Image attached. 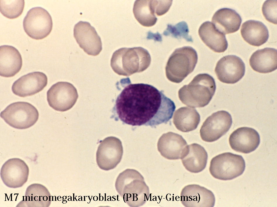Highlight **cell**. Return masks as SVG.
<instances>
[{
  "label": "cell",
  "mask_w": 277,
  "mask_h": 207,
  "mask_svg": "<svg viewBox=\"0 0 277 207\" xmlns=\"http://www.w3.org/2000/svg\"><path fill=\"white\" fill-rule=\"evenodd\" d=\"M123 153L121 140L114 137H107L101 141L96 153V162L101 169L109 170L119 163Z\"/></svg>",
  "instance_id": "30bf717a"
},
{
  "label": "cell",
  "mask_w": 277,
  "mask_h": 207,
  "mask_svg": "<svg viewBox=\"0 0 277 207\" xmlns=\"http://www.w3.org/2000/svg\"><path fill=\"white\" fill-rule=\"evenodd\" d=\"M244 40L249 44L259 46L265 43L269 37L267 27L262 22L250 20L243 23L240 30Z\"/></svg>",
  "instance_id": "603a6c76"
},
{
  "label": "cell",
  "mask_w": 277,
  "mask_h": 207,
  "mask_svg": "<svg viewBox=\"0 0 277 207\" xmlns=\"http://www.w3.org/2000/svg\"><path fill=\"white\" fill-rule=\"evenodd\" d=\"M245 168V162L242 156L226 152L219 154L211 159L209 171L214 178L227 180L241 175Z\"/></svg>",
  "instance_id": "8992f818"
},
{
  "label": "cell",
  "mask_w": 277,
  "mask_h": 207,
  "mask_svg": "<svg viewBox=\"0 0 277 207\" xmlns=\"http://www.w3.org/2000/svg\"><path fill=\"white\" fill-rule=\"evenodd\" d=\"M115 187L118 193L130 207H140L148 200L149 187L142 175L135 170L128 169L120 173Z\"/></svg>",
  "instance_id": "7a4b0ae2"
},
{
  "label": "cell",
  "mask_w": 277,
  "mask_h": 207,
  "mask_svg": "<svg viewBox=\"0 0 277 207\" xmlns=\"http://www.w3.org/2000/svg\"><path fill=\"white\" fill-rule=\"evenodd\" d=\"M0 116L9 125L19 129L28 128L34 125L39 116L36 108L25 102L11 104L0 114Z\"/></svg>",
  "instance_id": "52a82bcc"
},
{
  "label": "cell",
  "mask_w": 277,
  "mask_h": 207,
  "mask_svg": "<svg viewBox=\"0 0 277 207\" xmlns=\"http://www.w3.org/2000/svg\"><path fill=\"white\" fill-rule=\"evenodd\" d=\"M23 25L27 35L35 39L47 37L52 28L51 17L49 12L40 7L33 8L27 12L24 19Z\"/></svg>",
  "instance_id": "ba28073f"
},
{
  "label": "cell",
  "mask_w": 277,
  "mask_h": 207,
  "mask_svg": "<svg viewBox=\"0 0 277 207\" xmlns=\"http://www.w3.org/2000/svg\"><path fill=\"white\" fill-rule=\"evenodd\" d=\"M187 146L181 135L172 132L163 134L157 144L158 151L161 155L171 160L181 159L185 154Z\"/></svg>",
  "instance_id": "2e32d148"
},
{
  "label": "cell",
  "mask_w": 277,
  "mask_h": 207,
  "mask_svg": "<svg viewBox=\"0 0 277 207\" xmlns=\"http://www.w3.org/2000/svg\"><path fill=\"white\" fill-rule=\"evenodd\" d=\"M151 61L149 52L142 47L122 48L113 54L111 66L118 75L128 76L145 70L149 65Z\"/></svg>",
  "instance_id": "3957f363"
},
{
  "label": "cell",
  "mask_w": 277,
  "mask_h": 207,
  "mask_svg": "<svg viewBox=\"0 0 277 207\" xmlns=\"http://www.w3.org/2000/svg\"><path fill=\"white\" fill-rule=\"evenodd\" d=\"M22 60L18 51L13 46L0 47V75L5 77H13L22 68Z\"/></svg>",
  "instance_id": "ac0fdd59"
},
{
  "label": "cell",
  "mask_w": 277,
  "mask_h": 207,
  "mask_svg": "<svg viewBox=\"0 0 277 207\" xmlns=\"http://www.w3.org/2000/svg\"><path fill=\"white\" fill-rule=\"evenodd\" d=\"M277 50L265 48L254 52L249 60L250 64L254 71L261 73L271 72L277 68Z\"/></svg>",
  "instance_id": "7402d4cb"
},
{
  "label": "cell",
  "mask_w": 277,
  "mask_h": 207,
  "mask_svg": "<svg viewBox=\"0 0 277 207\" xmlns=\"http://www.w3.org/2000/svg\"><path fill=\"white\" fill-rule=\"evenodd\" d=\"M263 14L266 19L273 24H277V1L266 0L262 7Z\"/></svg>",
  "instance_id": "83f0119b"
},
{
  "label": "cell",
  "mask_w": 277,
  "mask_h": 207,
  "mask_svg": "<svg viewBox=\"0 0 277 207\" xmlns=\"http://www.w3.org/2000/svg\"><path fill=\"white\" fill-rule=\"evenodd\" d=\"M24 5V0H0V12L4 16L8 18H16L22 14Z\"/></svg>",
  "instance_id": "484cf974"
},
{
  "label": "cell",
  "mask_w": 277,
  "mask_h": 207,
  "mask_svg": "<svg viewBox=\"0 0 277 207\" xmlns=\"http://www.w3.org/2000/svg\"><path fill=\"white\" fill-rule=\"evenodd\" d=\"M198 33L203 42L214 51L223 52L227 49L228 44L225 35L218 31L212 23L206 21L203 23Z\"/></svg>",
  "instance_id": "d6986e66"
},
{
  "label": "cell",
  "mask_w": 277,
  "mask_h": 207,
  "mask_svg": "<svg viewBox=\"0 0 277 207\" xmlns=\"http://www.w3.org/2000/svg\"><path fill=\"white\" fill-rule=\"evenodd\" d=\"M172 0H154L155 14L161 16L166 13L169 9Z\"/></svg>",
  "instance_id": "f1b7e54d"
},
{
  "label": "cell",
  "mask_w": 277,
  "mask_h": 207,
  "mask_svg": "<svg viewBox=\"0 0 277 207\" xmlns=\"http://www.w3.org/2000/svg\"><path fill=\"white\" fill-rule=\"evenodd\" d=\"M207 159L208 154L204 148L199 144L193 143L188 145L185 153L181 159L187 170L197 173L205 168Z\"/></svg>",
  "instance_id": "44dd1931"
},
{
  "label": "cell",
  "mask_w": 277,
  "mask_h": 207,
  "mask_svg": "<svg viewBox=\"0 0 277 207\" xmlns=\"http://www.w3.org/2000/svg\"><path fill=\"white\" fill-rule=\"evenodd\" d=\"M200 121V116L195 109L184 107L174 113L173 122L176 128L183 132H188L195 129Z\"/></svg>",
  "instance_id": "cb8c5ba5"
},
{
  "label": "cell",
  "mask_w": 277,
  "mask_h": 207,
  "mask_svg": "<svg viewBox=\"0 0 277 207\" xmlns=\"http://www.w3.org/2000/svg\"><path fill=\"white\" fill-rule=\"evenodd\" d=\"M216 89L214 78L207 73L195 76L188 85L178 91L179 99L190 107H203L207 105L214 96Z\"/></svg>",
  "instance_id": "277c9868"
},
{
  "label": "cell",
  "mask_w": 277,
  "mask_h": 207,
  "mask_svg": "<svg viewBox=\"0 0 277 207\" xmlns=\"http://www.w3.org/2000/svg\"><path fill=\"white\" fill-rule=\"evenodd\" d=\"M133 12L136 20L143 26L151 27L157 21L154 0H136Z\"/></svg>",
  "instance_id": "d4e9b609"
},
{
  "label": "cell",
  "mask_w": 277,
  "mask_h": 207,
  "mask_svg": "<svg viewBox=\"0 0 277 207\" xmlns=\"http://www.w3.org/2000/svg\"><path fill=\"white\" fill-rule=\"evenodd\" d=\"M211 21L216 28L225 35L237 31L241 25L242 19L235 11L223 8L215 13Z\"/></svg>",
  "instance_id": "ffe728a7"
},
{
  "label": "cell",
  "mask_w": 277,
  "mask_h": 207,
  "mask_svg": "<svg viewBox=\"0 0 277 207\" xmlns=\"http://www.w3.org/2000/svg\"><path fill=\"white\" fill-rule=\"evenodd\" d=\"M127 83L118 96L113 111L116 118L133 126L154 127L166 123L176 108L174 102L151 85Z\"/></svg>",
  "instance_id": "6da1fadb"
},
{
  "label": "cell",
  "mask_w": 277,
  "mask_h": 207,
  "mask_svg": "<svg viewBox=\"0 0 277 207\" xmlns=\"http://www.w3.org/2000/svg\"><path fill=\"white\" fill-rule=\"evenodd\" d=\"M47 84V77L43 73L34 72L24 75L13 83L12 90L15 95L25 97L42 90Z\"/></svg>",
  "instance_id": "9a60e30c"
},
{
  "label": "cell",
  "mask_w": 277,
  "mask_h": 207,
  "mask_svg": "<svg viewBox=\"0 0 277 207\" xmlns=\"http://www.w3.org/2000/svg\"><path fill=\"white\" fill-rule=\"evenodd\" d=\"M196 51L190 46L176 49L169 57L165 68L167 78L170 81L181 82L193 71L197 63Z\"/></svg>",
  "instance_id": "5b68a950"
},
{
  "label": "cell",
  "mask_w": 277,
  "mask_h": 207,
  "mask_svg": "<svg viewBox=\"0 0 277 207\" xmlns=\"http://www.w3.org/2000/svg\"><path fill=\"white\" fill-rule=\"evenodd\" d=\"M73 35L80 47L87 54L96 56L102 50L100 37L89 22L80 21L74 27Z\"/></svg>",
  "instance_id": "7c38bea8"
},
{
  "label": "cell",
  "mask_w": 277,
  "mask_h": 207,
  "mask_svg": "<svg viewBox=\"0 0 277 207\" xmlns=\"http://www.w3.org/2000/svg\"><path fill=\"white\" fill-rule=\"evenodd\" d=\"M78 97L77 90L71 84L59 82L53 84L47 92L49 106L55 110L63 112L71 109Z\"/></svg>",
  "instance_id": "9c48e42d"
},
{
  "label": "cell",
  "mask_w": 277,
  "mask_h": 207,
  "mask_svg": "<svg viewBox=\"0 0 277 207\" xmlns=\"http://www.w3.org/2000/svg\"><path fill=\"white\" fill-rule=\"evenodd\" d=\"M232 123L231 115L225 111H218L208 117L204 122L200 130L202 139L212 142L226 134Z\"/></svg>",
  "instance_id": "8fae6325"
},
{
  "label": "cell",
  "mask_w": 277,
  "mask_h": 207,
  "mask_svg": "<svg viewBox=\"0 0 277 207\" xmlns=\"http://www.w3.org/2000/svg\"><path fill=\"white\" fill-rule=\"evenodd\" d=\"M167 30L175 37H182L188 41L192 42V37L188 34L189 30L187 25L184 21L179 23L174 26L169 25Z\"/></svg>",
  "instance_id": "4316f807"
},
{
  "label": "cell",
  "mask_w": 277,
  "mask_h": 207,
  "mask_svg": "<svg viewBox=\"0 0 277 207\" xmlns=\"http://www.w3.org/2000/svg\"><path fill=\"white\" fill-rule=\"evenodd\" d=\"M215 72L218 79L227 84H234L244 76L245 65L239 57L233 55L225 56L217 63Z\"/></svg>",
  "instance_id": "4fadbf2b"
},
{
  "label": "cell",
  "mask_w": 277,
  "mask_h": 207,
  "mask_svg": "<svg viewBox=\"0 0 277 207\" xmlns=\"http://www.w3.org/2000/svg\"><path fill=\"white\" fill-rule=\"evenodd\" d=\"M180 195L181 202L186 207H212L215 205V199L213 193L199 185L186 186Z\"/></svg>",
  "instance_id": "5bb4252c"
},
{
  "label": "cell",
  "mask_w": 277,
  "mask_h": 207,
  "mask_svg": "<svg viewBox=\"0 0 277 207\" xmlns=\"http://www.w3.org/2000/svg\"><path fill=\"white\" fill-rule=\"evenodd\" d=\"M229 142L234 151L248 153L254 151L260 142L259 135L254 129L249 127L239 128L230 135Z\"/></svg>",
  "instance_id": "e0dca14e"
}]
</instances>
